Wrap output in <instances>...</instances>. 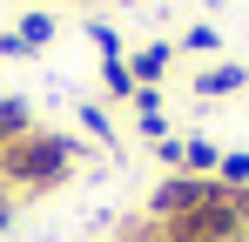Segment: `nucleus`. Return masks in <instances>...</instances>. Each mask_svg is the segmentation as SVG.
Instances as JSON below:
<instances>
[{
    "mask_svg": "<svg viewBox=\"0 0 249 242\" xmlns=\"http://www.w3.org/2000/svg\"><path fill=\"white\" fill-rule=\"evenodd\" d=\"M236 87H249V68H243V61H222V68H202V74H196V94H202V101L236 94Z\"/></svg>",
    "mask_w": 249,
    "mask_h": 242,
    "instance_id": "nucleus-3",
    "label": "nucleus"
},
{
    "mask_svg": "<svg viewBox=\"0 0 249 242\" xmlns=\"http://www.w3.org/2000/svg\"><path fill=\"white\" fill-rule=\"evenodd\" d=\"M27 128H34L27 101H20V94H0V148H7V141H20Z\"/></svg>",
    "mask_w": 249,
    "mask_h": 242,
    "instance_id": "nucleus-5",
    "label": "nucleus"
},
{
    "mask_svg": "<svg viewBox=\"0 0 249 242\" xmlns=\"http://www.w3.org/2000/svg\"><path fill=\"white\" fill-rule=\"evenodd\" d=\"M14 208H20V202H14L7 189H0V229H14Z\"/></svg>",
    "mask_w": 249,
    "mask_h": 242,
    "instance_id": "nucleus-11",
    "label": "nucleus"
},
{
    "mask_svg": "<svg viewBox=\"0 0 249 242\" xmlns=\"http://www.w3.org/2000/svg\"><path fill=\"white\" fill-rule=\"evenodd\" d=\"M182 47H189V54H215V47H222V34H215V27H189V34H182Z\"/></svg>",
    "mask_w": 249,
    "mask_h": 242,
    "instance_id": "nucleus-9",
    "label": "nucleus"
},
{
    "mask_svg": "<svg viewBox=\"0 0 249 242\" xmlns=\"http://www.w3.org/2000/svg\"><path fill=\"white\" fill-rule=\"evenodd\" d=\"M101 81H108V94H122V101H135L142 87H135V74H128V61H101Z\"/></svg>",
    "mask_w": 249,
    "mask_h": 242,
    "instance_id": "nucleus-8",
    "label": "nucleus"
},
{
    "mask_svg": "<svg viewBox=\"0 0 249 242\" xmlns=\"http://www.w3.org/2000/svg\"><path fill=\"white\" fill-rule=\"evenodd\" d=\"M81 128H88V135H101V141H115V135H108V115H101V108H81Z\"/></svg>",
    "mask_w": 249,
    "mask_h": 242,
    "instance_id": "nucleus-10",
    "label": "nucleus"
},
{
    "mask_svg": "<svg viewBox=\"0 0 249 242\" xmlns=\"http://www.w3.org/2000/svg\"><path fill=\"white\" fill-rule=\"evenodd\" d=\"M168 61H175V47H168V40H148V47H135V54H128V74H135V87H155V81L168 74Z\"/></svg>",
    "mask_w": 249,
    "mask_h": 242,
    "instance_id": "nucleus-2",
    "label": "nucleus"
},
{
    "mask_svg": "<svg viewBox=\"0 0 249 242\" xmlns=\"http://www.w3.org/2000/svg\"><path fill=\"white\" fill-rule=\"evenodd\" d=\"M88 40L101 47V61H128V47H122V34H115V20H88Z\"/></svg>",
    "mask_w": 249,
    "mask_h": 242,
    "instance_id": "nucleus-6",
    "label": "nucleus"
},
{
    "mask_svg": "<svg viewBox=\"0 0 249 242\" xmlns=\"http://www.w3.org/2000/svg\"><path fill=\"white\" fill-rule=\"evenodd\" d=\"M215 182H222V189H249V148H229L222 168H215Z\"/></svg>",
    "mask_w": 249,
    "mask_h": 242,
    "instance_id": "nucleus-7",
    "label": "nucleus"
},
{
    "mask_svg": "<svg viewBox=\"0 0 249 242\" xmlns=\"http://www.w3.org/2000/svg\"><path fill=\"white\" fill-rule=\"evenodd\" d=\"M14 34H20V47H27V54H41L47 40L61 34V20H54L47 7H34V14H20V27H14Z\"/></svg>",
    "mask_w": 249,
    "mask_h": 242,
    "instance_id": "nucleus-4",
    "label": "nucleus"
},
{
    "mask_svg": "<svg viewBox=\"0 0 249 242\" xmlns=\"http://www.w3.org/2000/svg\"><path fill=\"white\" fill-rule=\"evenodd\" d=\"M81 155V141L74 135H47V128H27L20 141H7L0 148V189L14 202H27V195H47V189H61L74 168L68 161Z\"/></svg>",
    "mask_w": 249,
    "mask_h": 242,
    "instance_id": "nucleus-1",
    "label": "nucleus"
}]
</instances>
